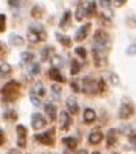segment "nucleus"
<instances>
[{"instance_id":"nucleus-1","label":"nucleus","mask_w":136,"mask_h":154,"mask_svg":"<svg viewBox=\"0 0 136 154\" xmlns=\"http://www.w3.org/2000/svg\"><path fill=\"white\" fill-rule=\"evenodd\" d=\"M19 89H20V85L18 83L17 81H10L2 87V96H3V100L4 101H15V100L19 97Z\"/></svg>"},{"instance_id":"nucleus-2","label":"nucleus","mask_w":136,"mask_h":154,"mask_svg":"<svg viewBox=\"0 0 136 154\" xmlns=\"http://www.w3.org/2000/svg\"><path fill=\"white\" fill-rule=\"evenodd\" d=\"M27 40L33 44L47 40V32L41 25H30L29 30H27Z\"/></svg>"},{"instance_id":"nucleus-3","label":"nucleus","mask_w":136,"mask_h":154,"mask_svg":"<svg viewBox=\"0 0 136 154\" xmlns=\"http://www.w3.org/2000/svg\"><path fill=\"white\" fill-rule=\"evenodd\" d=\"M93 57H94V64L97 67H105L107 64L106 48L93 45Z\"/></svg>"},{"instance_id":"nucleus-4","label":"nucleus","mask_w":136,"mask_h":154,"mask_svg":"<svg viewBox=\"0 0 136 154\" xmlns=\"http://www.w3.org/2000/svg\"><path fill=\"white\" fill-rule=\"evenodd\" d=\"M80 86H82V91H84L86 94L94 96L98 93V82L95 79L90 78V76H84L80 81Z\"/></svg>"},{"instance_id":"nucleus-5","label":"nucleus","mask_w":136,"mask_h":154,"mask_svg":"<svg viewBox=\"0 0 136 154\" xmlns=\"http://www.w3.org/2000/svg\"><path fill=\"white\" fill-rule=\"evenodd\" d=\"M35 140L45 146H55V128H49L48 131L42 132V134L35 135Z\"/></svg>"},{"instance_id":"nucleus-6","label":"nucleus","mask_w":136,"mask_h":154,"mask_svg":"<svg viewBox=\"0 0 136 154\" xmlns=\"http://www.w3.org/2000/svg\"><path fill=\"white\" fill-rule=\"evenodd\" d=\"M133 112H135V106H133L132 102L122 101L121 105H120V109H119V117L122 120L129 119L133 115Z\"/></svg>"},{"instance_id":"nucleus-7","label":"nucleus","mask_w":136,"mask_h":154,"mask_svg":"<svg viewBox=\"0 0 136 154\" xmlns=\"http://www.w3.org/2000/svg\"><path fill=\"white\" fill-rule=\"evenodd\" d=\"M107 42H109V35H107V33L104 32V30H97L95 34H94V45L106 48Z\"/></svg>"},{"instance_id":"nucleus-8","label":"nucleus","mask_w":136,"mask_h":154,"mask_svg":"<svg viewBox=\"0 0 136 154\" xmlns=\"http://www.w3.org/2000/svg\"><path fill=\"white\" fill-rule=\"evenodd\" d=\"M17 134H18V146L19 147H26V135H27V128L25 125H17Z\"/></svg>"},{"instance_id":"nucleus-9","label":"nucleus","mask_w":136,"mask_h":154,"mask_svg":"<svg viewBox=\"0 0 136 154\" xmlns=\"http://www.w3.org/2000/svg\"><path fill=\"white\" fill-rule=\"evenodd\" d=\"M47 125V120L41 113H33L32 115V127L34 130H41Z\"/></svg>"},{"instance_id":"nucleus-10","label":"nucleus","mask_w":136,"mask_h":154,"mask_svg":"<svg viewBox=\"0 0 136 154\" xmlns=\"http://www.w3.org/2000/svg\"><path fill=\"white\" fill-rule=\"evenodd\" d=\"M91 29V23H86V25H82L75 33V41L80 42V41L86 40V37L89 35V32Z\"/></svg>"},{"instance_id":"nucleus-11","label":"nucleus","mask_w":136,"mask_h":154,"mask_svg":"<svg viewBox=\"0 0 136 154\" xmlns=\"http://www.w3.org/2000/svg\"><path fill=\"white\" fill-rule=\"evenodd\" d=\"M72 124V119H71L68 112H60V128L64 131H67Z\"/></svg>"},{"instance_id":"nucleus-12","label":"nucleus","mask_w":136,"mask_h":154,"mask_svg":"<svg viewBox=\"0 0 136 154\" xmlns=\"http://www.w3.org/2000/svg\"><path fill=\"white\" fill-rule=\"evenodd\" d=\"M65 105H67V109H68V112H71L72 115H76V113L79 112L78 101H76V98H75L74 96H70L68 98H67Z\"/></svg>"},{"instance_id":"nucleus-13","label":"nucleus","mask_w":136,"mask_h":154,"mask_svg":"<svg viewBox=\"0 0 136 154\" xmlns=\"http://www.w3.org/2000/svg\"><path fill=\"white\" fill-rule=\"evenodd\" d=\"M102 139H104V134L101 130H93L89 135V142L91 145H98Z\"/></svg>"},{"instance_id":"nucleus-14","label":"nucleus","mask_w":136,"mask_h":154,"mask_svg":"<svg viewBox=\"0 0 136 154\" xmlns=\"http://www.w3.org/2000/svg\"><path fill=\"white\" fill-rule=\"evenodd\" d=\"M117 132H119V131L114 130V128L109 130L107 137H106V146L107 147H113V146L117 143Z\"/></svg>"},{"instance_id":"nucleus-15","label":"nucleus","mask_w":136,"mask_h":154,"mask_svg":"<svg viewBox=\"0 0 136 154\" xmlns=\"http://www.w3.org/2000/svg\"><path fill=\"white\" fill-rule=\"evenodd\" d=\"M30 94H33V96H37V97L44 96V94H45V87H44L42 82H35V83L32 86Z\"/></svg>"},{"instance_id":"nucleus-16","label":"nucleus","mask_w":136,"mask_h":154,"mask_svg":"<svg viewBox=\"0 0 136 154\" xmlns=\"http://www.w3.org/2000/svg\"><path fill=\"white\" fill-rule=\"evenodd\" d=\"M45 112H47V115H48L50 122H55L56 117H57V108H56V105L47 104L45 105Z\"/></svg>"},{"instance_id":"nucleus-17","label":"nucleus","mask_w":136,"mask_h":154,"mask_svg":"<svg viewBox=\"0 0 136 154\" xmlns=\"http://www.w3.org/2000/svg\"><path fill=\"white\" fill-rule=\"evenodd\" d=\"M97 119V115L95 112H94V109H91V108H87L86 111H84L83 113V120L86 124H90V123H94Z\"/></svg>"},{"instance_id":"nucleus-18","label":"nucleus","mask_w":136,"mask_h":154,"mask_svg":"<svg viewBox=\"0 0 136 154\" xmlns=\"http://www.w3.org/2000/svg\"><path fill=\"white\" fill-rule=\"evenodd\" d=\"M53 55H55V48H53L52 45L45 47L42 51H41V60L47 61V60H49V59H52Z\"/></svg>"},{"instance_id":"nucleus-19","label":"nucleus","mask_w":136,"mask_h":154,"mask_svg":"<svg viewBox=\"0 0 136 154\" xmlns=\"http://www.w3.org/2000/svg\"><path fill=\"white\" fill-rule=\"evenodd\" d=\"M55 35H56V40H57L63 47L70 48L71 45H72V40H71L68 35H64V34H61V33H56Z\"/></svg>"},{"instance_id":"nucleus-20","label":"nucleus","mask_w":136,"mask_h":154,"mask_svg":"<svg viewBox=\"0 0 136 154\" xmlns=\"http://www.w3.org/2000/svg\"><path fill=\"white\" fill-rule=\"evenodd\" d=\"M8 41L11 45H14V47H22L25 44V40L20 35L15 34V33H11V34L8 35Z\"/></svg>"},{"instance_id":"nucleus-21","label":"nucleus","mask_w":136,"mask_h":154,"mask_svg":"<svg viewBox=\"0 0 136 154\" xmlns=\"http://www.w3.org/2000/svg\"><path fill=\"white\" fill-rule=\"evenodd\" d=\"M49 76H50V79H53V81H56V82H65V78L60 74V70H59V68H55V67L50 68Z\"/></svg>"},{"instance_id":"nucleus-22","label":"nucleus","mask_w":136,"mask_h":154,"mask_svg":"<svg viewBox=\"0 0 136 154\" xmlns=\"http://www.w3.org/2000/svg\"><path fill=\"white\" fill-rule=\"evenodd\" d=\"M71 25V11H65L60 19V29H67Z\"/></svg>"},{"instance_id":"nucleus-23","label":"nucleus","mask_w":136,"mask_h":154,"mask_svg":"<svg viewBox=\"0 0 136 154\" xmlns=\"http://www.w3.org/2000/svg\"><path fill=\"white\" fill-rule=\"evenodd\" d=\"M87 15V10H86V6L84 4H80V6H78V8H76V12H75V18L76 20H83V18Z\"/></svg>"},{"instance_id":"nucleus-24","label":"nucleus","mask_w":136,"mask_h":154,"mask_svg":"<svg viewBox=\"0 0 136 154\" xmlns=\"http://www.w3.org/2000/svg\"><path fill=\"white\" fill-rule=\"evenodd\" d=\"M105 78H106V81H109L112 85H114V86L120 83L119 75H117V74H114V72H112V71H107V72H105Z\"/></svg>"},{"instance_id":"nucleus-25","label":"nucleus","mask_w":136,"mask_h":154,"mask_svg":"<svg viewBox=\"0 0 136 154\" xmlns=\"http://www.w3.org/2000/svg\"><path fill=\"white\" fill-rule=\"evenodd\" d=\"M63 143L67 146V149H75L76 147V145H78V140L75 139V138H72V137H68V138H63Z\"/></svg>"},{"instance_id":"nucleus-26","label":"nucleus","mask_w":136,"mask_h":154,"mask_svg":"<svg viewBox=\"0 0 136 154\" xmlns=\"http://www.w3.org/2000/svg\"><path fill=\"white\" fill-rule=\"evenodd\" d=\"M79 71H80V64H79V61L76 60V59H72L71 60V75H76V74H79Z\"/></svg>"},{"instance_id":"nucleus-27","label":"nucleus","mask_w":136,"mask_h":154,"mask_svg":"<svg viewBox=\"0 0 136 154\" xmlns=\"http://www.w3.org/2000/svg\"><path fill=\"white\" fill-rule=\"evenodd\" d=\"M84 6L87 10V15H94L97 12V2H87Z\"/></svg>"},{"instance_id":"nucleus-28","label":"nucleus","mask_w":136,"mask_h":154,"mask_svg":"<svg viewBox=\"0 0 136 154\" xmlns=\"http://www.w3.org/2000/svg\"><path fill=\"white\" fill-rule=\"evenodd\" d=\"M11 66L8 63H2L0 64V76H6L8 74H11Z\"/></svg>"},{"instance_id":"nucleus-29","label":"nucleus","mask_w":136,"mask_h":154,"mask_svg":"<svg viewBox=\"0 0 136 154\" xmlns=\"http://www.w3.org/2000/svg\"><path fill=\"white\" fill-rule=\"evenodd\" d=\"M50 61H52V66L55 68L61 67V66H63V63H64L63 57H61V56H59V55H53L52 59H50Z\"/></svg>"},{"instance_id":"nucleus-30","label":"nucleus","mask_w":136,"mask_h":154,"mask_svg":"<svg viewBox=\"0 0 136 154\" xmlns=\"http://www.w3.org/2000/svg\"><path fill=\"white\" fill-rule=\"evenodd\" d=\"M27 71H29L30 75H37V74L41 71L40 64H38V63H33V64H30L29 68H27Z\"/></svg>"},{"instance_id":"nucleus-31","label":"nucleus","mask_w":136,"mask_h":154,"mask_svg":"<svg viewBox=\"0 0 136 154\" xmlns=\"http://www.w3.org/2000/svg\"><path fill=\"white\" fill-rule=\"evenodd\" d=\"M33 60V53L32 52H23L20 55V63L22 64H26V63H30Z\"/></svg>"},{"instance_id":"nucleus-32","label":"nucleus","mask_w":136,"mask_h":154,"mask_svg":"<svg viewBox=\"0 0 136 154\" xmlns=\"http://www.w3.org/2000/svg\"><path fill=\"white\" fill-rule=\"evenodd\" d=\"M50 90H52V94H53V97H55V98L60 97V94H61V86H60V85L53 83L52 86H50Z\"/></svg>"},{"instance_id":"nucleus-33","label":"nucleus","mask_w":136,"mask_h":154,"mask_svg":"<svg viewBox=\"0 0 136 154\" xmlns=\"http://www.w3.org/2000/svg\"><path fill=\"white\" fill-rule=\"evenodd\" d=\"M4 119L10 120V122H15L18 119V115L15 111H7V112H4Z\"/></svg>"},{"instance_id":"nucleus-34","label":"nucleus","mask_w":136,"mask_h":154,"mask_svg":"<svg viewBox=\"0 0 136 154\" xmlns=\"http://www.w3.org/2000/svg\"><path fill=\"white\" fill-rule=\"evenodd\" d=\"M41 12H42V10H41L38 6H35L34 8L32 10V17H33V18H35V19H38V18L42 17V14H41Z\"/></svg>"},{"instance_id":"nucleus-35","label":"nucleus","mask_w":136,"mask_h":154,"mask_svg":"<svg viewBox=\"0 0 136 154\" xmlns=\"http://www.w3.org/2000/svg\"><path fill=\"white\" fill-rule=\"evenodd\" d=\"M79 83H80V82L76 81V79H74V81L71 82V87H72V90L75 91V93H79V91H82V86Z\"/></svg>"},{"instance_id":"nucleus-36","label":"nucleus","mask_w":136,"mask_h":154,"mask_svg":"<svg viewBox=\"0 0 136 154\" xmlns=\"http://www.w3.org/2000/svg\"><path fill=\"white\" fill-rule=\"evenodd\" d=\"M75 53L76 55H79L82 59H86L87 57V52H86V49H84L83 47H78V48H75Z\"/></svg>"},{"instance_id":"nucleus-37","label":"nucleus","mask_w":136,"mask_h":154,"mask_svg":"<svg viewBox=\"0 0 136 154\" xmlns=\"http://www.w3.org/2000/svg\"><path fill=\"white\" fill-rule=\"evenodd\" d=\"M30 101H32V104L34 105V106H37V108H40L41 105H42V102L40 101V97L33 96V94H30Z\"/></svg>"},{"instance_id":"nucleus-38","label":"nucleus","mask_w":136,"mask_h":154,"mask_svg":"<svg viewBox=\"0 0 136 154\" xmlns=\"http://www.w3.org/2000/svg\"><path fill=\"white\" fill-rule=\"evenodd\" d=\"M125 53H127V55H129V56L136 55V44H131L129 47L127 48V51H125Z\"/></svg>"},{"instance_id":"nucleus-39","label":"nucleus","mask_w":136,"mask_h":154,"mask_svg":"<svg viewBox=\"0 0 136 154\" xmlns=\"http://www.w3.org/2000/svg\"><path fill=\"white\" fill-rule=\"evenodd\" d=\"M6 30V15L0 14V33H3Z\"/></svg>"},{"instance_id":"nucleus-40","label":"nucleus","mask_w":136,"mask_h":154,"mask_svg":"<svg viewBox=\"0 0 136 154\" xmlns=\"http://www.w3.org/2000/svg\"><path fill=\"white\" fill-rule=\"evenodd\" d=\"M105 90H106V82H105V79H99L98 81V91L104 93Z\"/></svg>"},{"instance_id":"nucleus-41","label":"nucleus","mask_w":136,"mask_h":154,"mask_svg":"<svg viewBox=\"0 0 136 154\" xmlns=\"http://www.w3.org/2000/svg\"><path fill=\"white\" fill-rule=\"evenodd\" d=\"M129 140L133 146H136V130L132 131V132H129Z\"/></svg>"},{"instance_id":"nucleus-42","label":"nucleus","mask_w":136,"mask_h":154,"mask_svg":"<svg viewBox=\"0 0 136 154\" xmlns=\"http://www.w3.org/2000/svg\"><path fill=\"white\" fill-rule=\"evenodd\" d=\"M99 4H101V7H104V8H110L112 7V2H106V0H101V2H98Z\"/></svg>"},{"instance_id":"nucleus-43","label":"nucleus","mask_w":136,"mask_h":154,"mask_svg":"<svg viewBox=\"0 0 136 154\" xmlns=\"http://www.w3.org/2000/svg\"><path fill=\"white\" fill-rule=\"evenodd\" d=\"M112 3L114 4L116 7H121V6H124L127 2H125V0H119V2H112Z\"/></svg>"},{"instance_id":"nucleus-44","label":"nucleus","mask_w":136,"mask_h":154,"mask_svg":"<svg viewBox=\"0 0 136 154\" xmlns=\"http://www.w3.org/2000/svg\"><path fill=\"white\" fill-rule=\"evenodd\" d=\"M7 3L10 4V6H17V7H19L20 6V2H15V0H8V2H7Z\"/></svg>"},{"instance_id":"nucleus-45","label":"nucleus","mask_w":136,"mask_h":154,"mask_svg":"<svg viewBox=\"0 0 136 154\" xmlns=\"http://www.w3.org/2000/svg\"><path fill=\"white\" fill-rule=\"evenodd\" d=\"M4 143V132L2 130H0V146Z\"/></svg>"},{"instance_id":"nucleus-46","label":"nucleus","mask_w":136,"mask_h":154,"mask_svg":"<svg viewBox=\"0 0 136 154\" xmlns=\"http://www.w3.org/2000/svg\"><path fill=\"white\" fill-rule=\"evenodd\" d=\"M8 154H20V151L17 150V149H10V150H8Z\"/></svg>"},{"instance_id":"nucleus-47","label":"nucleus","mask_w":136,"mask_h":154,"mask_svg":"<svg viewBox=\"0 0 136 154\" xmlns=\"http://www.w3.org/2000/svg\"><path fill=\"white\" fill-rule=\"evenodd\" d=\"M75 154H89V153H87V150H86V149H80V150L75 151Z\"/></svg>"},{"instance_id":"nucleus-48","label":"nucleus","mask_w":136,"mask_h":154,"mask_svg":"<svg viewBox=\"0 0 136 154\" xmlns=\"http://www.w3.org/2000/svg\"><path fill=\"white\" fill-rule=\"evenodd\" d=\"M93 154H101V153H98V151H94V153Z\"/></svg>"}]
</instances>
